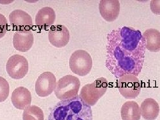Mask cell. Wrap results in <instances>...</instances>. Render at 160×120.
I'll use <instances>...</instances> for the list:
<instances>
[{
	"mask_svg": "<svg viewBox=\"0 0 160 120\" xmlns=\"http://www.w3.org/2000/svg\"><path fill=\"white\" fill-rule=\"evenodd\" d=\"M107 39V69L116 79L126 74L138 76L142 69L146 49L141 31L123 26L110 31Z\"/></svg>",
	"mask_w": 160,
	"mask_h": 120,
	"instance_id": "obj_1",
	"label": "cell"
},
{
	"mask_svg": "<svg viewBox=\"0 0 160 120\" xmlns=\"http://www.w3.org/2000/svg\"><path fill=\"white\" fill-rule=\"evenodd\" d=\"M91 106L80 96L60 101L49 113L48 120H92Z\"/></svg>",
	"mask_w": 160,
	"mask_h": 120,
	"instance_id": "obj_2",
	"label": "cell"
},
{
	"mask_svg": "<svg viewBox=\"0 0 160 120\" xmlns=\"http://www.w3.org/2000/svg\"><path fill=\"white\" fill-rule=\"evenodd\" d=\"M108 82L106 78H100L91 84L83 86L80 92V97L89 106H93L106 93Z\"/></svg>",
	"mask_w": 160,
	"mask_h": 120,
	"instance_id": "obj_3",
	"label": "cell"
},
{
	"mask_svg": "<svg viewBox=\"0 0 160 120\" xmlns=\"http://www.w3.org/2000/svg\"><path fill=\"white\" fill-rule=\"evenodd\" d=\"M81 83L79 79L74 76L66 75L60 78L56 84L55 94L59 99H69L78 95Z\"/></svg>",
	"mask_w": 160,
	"mask_h": 120,
	"instance_id": "obj_4",
	"label": "cell"
},
{
	"mask_svg": "<svg viewBox=\"0 0 160 120\" xmlns=\"http://www.w3.org/2000/svg\"><path fill=\"white\" fill-rule=\"evenodd\" d=\"M69 66L71 71L79 76H85L89 74L92 66V60L87 51L78 50L74 52L69 60Z\"/></svg>",
	"mask_w": 160,
	"mask_h": 120,
	"instance_id": "obj_5",
	"label": "cell"
},
{
	"mask_svg": "<svg viewBox=\"0 0 160 120\" xmlns=\"http://www.w3.org/2000/svg\"><path fill=\"white\" fill-rule=\"evenodd\" d=\"M117 87L120 94L126 99H134L139 95L141 84L135 76L126 74L118 80Z\"/></svg>",
	"mask_w": 160,
	"mask_h": 120,
	"instance_id": "obj_6",
	"label": "cell"
},
{
	"mask_svg": "<svg viewBox=\"0 0 160 120\" xmlns=\"http://www.w3.org/2000/svg\"><path fill=\"white\" fill-rule=\"evenodd\" d=\"M6 70L9 77L21 79L26 76L29 70V63L26 58L19 54L9 58L6 64Z\"/></svg>",
	"mask_w": 160,
	"mask_h": 120,
	"instance_id": "obj_7",
	"label": "cell"
},
{
	"mask_svg": "<svg viewBox=\"0 0 160 120\" xmlns=\"http://www.w3.org/2000/svg\"><path fill=\"white\" fill-rule=\"evenodd\" d=\"M56 86V78L52 72H45L42 73L35 84V91L41 97L49 96L53 92Z\"/></svg>",
	"mask_w": 160,
	"mask_h": 120,
	"instance_id": "obj_8",
	"label": "cell"
},
{
	"mask_svg": "<svg viewBox=\"0 0 160 120\" xmlns=\"http://www.w3.org/2000/svg\"><path fill=\"white\" fill-rule=\"evenodd\" d=\"M10 24L17 31H30L32 27V19L27 12L22 10H15L9 15Z\"/></svg>",
	"mask_w": 160,
	"mask_h": 120,
	"instance_id": "obj_9",
	"label": "cell"
},
{
	"mask_svg": "<svg viewBox=\"0 0 160 120\" xmlns=\"http://www.w3.org/2000/svg\"><path fill=\"white\" fill-rule=\"evenodd\" d=\"M49 42L52 46L62 48L68 44L70 39L69 30L62 25L51 26L48 34Z\"/></svg>",
	"mask_w": 160,
	"mask_h": 120,
	"instance_id": "obj_10",
	"label": "cell"
},
{
	"mask_svg": "<svg viewBox=\"0 0 160 120\" xmlns=\"http://www.w3.org/2000/svg\"><path fill=\"white\" fill-rule=\"evenodd\" d=\"M100 13L106 21L112 22L119 14L120 4L118 0H102L99 4Z\"/></svg>",
	"mask_w": 160,
	"mask_h": 120,
	"instance_id": "obj_11",
	"label": "cell"
},
{
	"mask_svg": "<svg viewBox=\"0 0 160 120\" xmlns=\"http://www.w3.org/2000/svg\"><path fill=\"white\" fill-rule=\"evenodd\" d=\"M11 100L16 108L19 110H25L31 105V93L27 88L18 87L12 92Z\"/></svg>",
	"mask_w": 160,
	"mask_h": 120,
	"instance_id": "obj_12",
	"label": "cell"
},
{
	"mask_svg": "<svg viewBox=\"0 0 160 120\" xmlns=\"http://www.w3.org/2000/svg\"><path fill=\"white\" fill-rule=\"evenodd\" d=\"M33 42L34 37L30 31H17L13 35V46L16 50L22 52L29 51Z\"/></svg>",
	"mask_w": 160,
	"mask_h": 120,
	"instance_id": "obj_13",
	"label": "cell"
},
{
	"mask_svg": "<svg viewBox=\"0 0 160 120\" xmlns=\"http://www.w3.org/2000/svg\"><path fill=\"white\" fill-rule=\"evenodd\" d=\"M56 19L54 10L49 7L40 9L36 15V24L40 29L45 30L53 25Z\"/></svg>",
	"mask_w": 160,
	"mask_h": 120,
	"instance_id": "obj_14",
	"label": "cell"
},
{
	"mask_svg": "<svg viewBox=\"0 0 160 120\" xmlns=\"http://www.w3.org/2000/svg\"><path fill=\"white\" fill-rule=\"evenodd\" d=\"M140 111L144 119L155 120L159 113V106L154 99L147 98L141 104Z\"/></svg>",
	"mask_w": 160,
	"mask_h": 120,
	"instance_id": "obj_15",
	"label": "cell"
},
{
	"mask_svg": "<svg viewBox=\"0 0 160 120\" xmlns=\"http://www.w3.org/2000/svg\"><path fill=\"white\" fill-rule=\"evenodd\" d=\"M142 35L146 49L151 52L160 50V32L156 29H147Z\"/></svg>",
	"mask_w": 160,
	"mask_h": 120,
	"instance_id": "obj_16",
	"label": "cell"
},
{
	"mask_svg": "<svg viewBox=\"0 0 160 120\" xmlns=\"http://www.w3.org/2000/svg\"><path fill=\"white\" fill-rule=\"evenodd\" d=\"M121 114L122 120H140L141 117L139 106L134 101H128L124 103Z\"/></svg>",
	"mask_w": 160,
	"mask_h": 120,
	"instance_id": "obj_17",
	"label": "cell"
},
{
	"mask_svg": "<svg viewBox=\"0 0 160 120\" xmlns=\"http://www.w3.org/2000/svg\"><path fill=\"white\" fill-rule=\"evenodd\" d=\"M23 120H44L42 110L34 105L29 106L23 112Z\"/></svg>",
	"mask_w": 160,
	"mask_h": 120,
	"instance_id": "obj_18",
	"label": "cell"
},
{
	"mask_svg": "<svg viewBox=\"0 0 160 120\" xmlns=\"http://www.w3.org/2000/svg\"><path fill=\"white\" fill-rule=\"evenodd\" d=\"M9 93V83L6 79L0 77V102L6 101Z\"/></svg>",
	"mask_w": 160,
	"mask_h": 120,
	"instance_id": "obj_19",
	"label": "cell"
},
{
	"mask_svg": "<svg viewBox=\"0 0 160 120\" xmlns=\"http://www.w3.org/2000/svg\"><path fill=\"white\" fill-rule=\"evenodd\" d=\"M8 29V22L3 14L0 13V39L6 35Z\"/></svg>",
	"mask_w": 160,
	"mask_h": 120,
	"instance_id": "obj_20",
	"label": "cell"
}]
</instances>
